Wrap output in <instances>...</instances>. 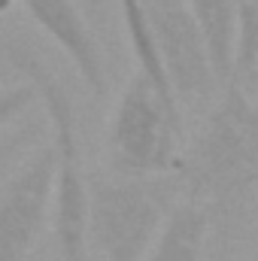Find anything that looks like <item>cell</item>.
I'll list each match as a JSON object with an SVG mask.
<instances>
[{
    "label": "cell",
    "instance_id": "obj_1",
    "mask_svg": "<svg viewBox=\"0 0 258 261\" xmlns=\"http://www.w3.org/2000/svg\"><path fill=\"white\" fill-rule=\"evenodd\" d=\"M176 176L183 200L207 210H225L258 186V107L240 82L219 88Z\"/></svg>",
    "mask_w": 258,
    "mask_h": 261
},
{
    "label": "cell",
    "instance_id": "obj_2",
    "mask_svg": "<svg viewBox=\"0 0 258 261\" xmlns=\"http://www.w3.org/2000/svg\"><path fill=\"white\" fill-rule=\"evenodd\" d=\"M6 61L24 82L34 85L49 122V146L55 152V195H52V231L58 243V261H88V203L91 179L82 167V143L73 97L64 82L24 46H9Z\"/></svg>",
    "mask_w": 258,
    "mask_h": 261
},
{
    "label": "cell",
    "instance_id": "obj_3",
    "mask_svg": "<svg viewBox=\"0 0 258 261\" xmlns=\"http://www.w3.org/2000/svg\"><path fill=\"white\" fill-rule=\"evenodd\" d=\"M183 200L179 176L91 179L88 252L97 261H143L167 216Z\"/></svg>",
    "mask_w": 258,
    "mask_h": 261
},
{
    "label": "cell",
    "instance_id": "obj_4",
    "mask_svg": "<svg viewBox=\"0 0 258 261\" xmlns=\"http://www.w3.org/2000/svg\"><path fill=\"white\" fill-rule=\"evenodd\" d=\"M179 143L183 107L134 70L107 122V161L113 176H173L183 161Z\"/></svg>",
    "mask_w": 258,
    "mask_h": 261
},
{
    "label": "cell",
    "instance_id": "obj_5",
    "mask_svg": "<svg viewBox=\"0 0 258 261\" xmlns=\"http://www.w3.org/2000/svg\"><path fill=\"white\" fill-rule=\"evenodd\" d=\"M55 152L40 146L0 182V261H28L46 222H52Z\"/></svg>",
    "mask_w": 258,
    "mask_h": 261
},
{
    "label": "cell",
    "instance_id": "obj_6",
    "mask_svg": "<svg viewBox=\"0 0 258 261\" xmlns=\"http://www.w3.org/2000/svg\"><path fill=\"white\" fill-rule=\"evenodd\" d=\"M161 61L167 70V79L173 85V94L183 107V100H207L216 88V70L207 52V40L194 21L186 0H143Z\"/></svg>",
    "mask_w": 258,
    "mask_h": 261
},
{
    "label": "cell",
    "instance_id": "obj_7",
    "mask_svg": "<svg viewBox=\"0 0 258 261\" xmlns=\"http://www.w3.org/2000/svg\"><path fill=\"white\" fill-rule=\"evenodd\" d=\"M31 21L67 55L94 97L107 94V64L91 24L73 0H21Z\"/></svg>",
    "mask_w": 258,
    "mask_h": 261
},
{
    "label": "cell",
    "instance_id": "obj_8",
    "mask_svg": "<svg viewBox=\"0 0 258 261\" xmlns=\"http://www.w3.org/2000/svg\"><path fill=\"white\" fill-rule=\"evenodd\" d=\"M207 234L210 210L194 200H179L143 261H200Z\"/></svg>",
    "mask_w": 258,
    "mask_h": 261
},
{
    "label": "cell",
    "instance_id": "obj_9",
    "mask_svg": "<svg viewBox=\"0 0 258 261\" xmlns=\"http://www.w3.org/2000/svg\"><path fill=\"white\" fill-rule=\"evenodd\" d=\"M116 3H119V18H122V31H125V40H128L131 58H134V70L140 76H146L167 100L179 103L176 94H173V85L167 79L161 49H158V40H155V31H152V21H149V12H146L143 0H116Z\"/></svg>",
    "mask_w": 258,
    "mask_h": 261
},
{
    "label": "cell",
    "instance_id": "obj_10",
    "mask_svg": "<svg viewBox=\"0 0 258 261\" xmlns=\"http://www.w3.org/2000/svg\"><path fill=\"white\" fill-rule=\"evenodd\" d=\"M194 21L207 40V52L216 70L219 88L234 82V24L237 0H186Z\"/></svg>",
    "mask_w": 258,
    "mask_h": 261
},
{
    "label": "cell",
    "instance_id": "obj_11",
    "mask_svg": "<svg viewBox=\"0 0 258 261\" xmlns=\"http://www.w3.org/2000/svg\"><path fill=\"white\" fill-rule=\"evenodd\" d=\"M258 76V0H237L234 24V82L246 88Z\"/></svg>",
    "mask_w": 258,
    "mask_h": 261
},
{
    "label": "cell",
    "instance_id": "obj_12",
    "mask_svg": "<svg viewBox=\"0 0 258 261\" xmlns=\"http://www.w3.org/2000/svg\"><path fill=\"white\" fill-rule=\"evenodd\" d=\"M37 130H40V125H37L34 119H28L24 125H18L15 130H9V134L0 140V182L6 179V173H9V167H12V161H18V158H21V152L34 143Z\"/></svg>",
    "mask_w": 258,
    "mask_h": 261
},
{
    "label": "cell",
    "instance_id": "obj_13",
    "mask_svg": "<svg viewBox=\"0 0 258 261\" xmlns=\"http://www.w3.org/2000/svg\"><path fill=\"white\" fill-rule=\"evenodd\" d=\"M34 100H37V91H34L31 82L0 88V130L9 122H15L21 113H28V107H34Z\"/></svg>",
    "mask_w": 258,
    "mask_h": 261
},
{
    "label": "cell",
    "instance_id": "obj_14",
    "mask_svg": "<svg viewBox=\"0 0 258 261\" xmlns=\"http://www.w3.org/2000/svg\"><path fill=\"white\" fill-rule=\"evenodd\" d=\"M12 3H15V0H0V15H6V12L12 9Z\"/></svg>",
    "mask_w": 258,
    "mask_h": 261
},
{
    "label": "cell",
    "instance_id": "obj_15",
    "mask_svg": "<svg viewBox=\"0 0 258 261\" xmlns=\"http://www.w3.org/2000/svg\"><path fill=\"white\" fill-rule=\"evenodd\" d=\"M255 107H258V97H255Z\"/></svg>",
    "mask_w": 258,
    "mask_h": 261
},
{
    "label": "cell",
    "instance_id": "obj_16",
    "mask_svg": "<svg viewBox=\"0 0 258 261\" xmlns=\"http://www.w3.org/2000/svg\"><path fill=\"white\" fill-rule=\"evenodd\" d=\"M255 261H258V255H255Z\"/></svg>",
    "mask_w": 258,
    "mask_h": 261
}]
</instances>
